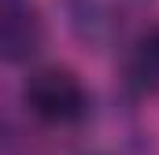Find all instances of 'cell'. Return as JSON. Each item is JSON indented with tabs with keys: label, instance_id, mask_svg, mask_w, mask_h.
Masks as SVG:
<instances>
[{
	"label": "cell",
	"instance_id": "6da1fadb",
	"mask_svg": "<svg viewBox=\"0 0 159 155\" xmlns=\"http://www.w3.org/2000/svg\"><path fill=\"white\" fill-rule=\"evenodd\" d=\"M22 107L44 126H81L93 104L81 78L67 67H37L22 81Z\"/></svg>",
	"mask_w": 159,
	"mask_h": 155
},
{
	"label": "cell",
	"instance_id": "7a4b0ae2",
	"mask_svg": "<svg viewBox=\"0 0 159 155\" xmlns=\"http://www.w3.org/2000/svg\"><path fill=\"white\" fill-rule=\"evenodd\" d=\"M67 22L85 48H111L119 44L152 7V0H63Z\"/></svg>",
	"mask_w": 159,
	"mask_h": 155
},
{
	"label": "cell",
	"instance_id": "3957f363",
	"mask_svg": "<svg viewBox=\"0 0 159 155\" xmlns=\"http://www.w3.org/2000/svg\"><path fill=\"white\" fill-rule=\"evenodd\" d=\"M122 85L133 96L159 92V19L144 22L122 52Z\"/></svg>",
	"mask_w": 159,
	"mask_h": 155
},
{
	"label": "cell",
	"instance_id": "277c9868",
	"mask_svg": "<svg viewBox=\"0 0 159 155\" xmlns=\"http://www.w3.org/2000/svg\"><path fill=\"white\" fill-rule=\"evenodd\" d=\"M44 44V26L26 0H4V59L26 63Z\"/></svg>",
	"mask_w": 159,
	"mask_h": 155
},
{
	"label": "cell",
	"instance_id": "5b68a950",
	"mask_svg": "<svg viewBox=\"0 0 159 155\" xmlns=\"http://www.w3.org/2000/svg\"><path fill=\"white\" fill-rule=\"evenodd\" d=\"M85 126V148L93 155H129L133 152V144H137V126H133V118L122 115V111H111V115L104 118H93V111H89V118L81 122Z\"/></svg>",
	"mask_w": 159,
	"mask_h": 155
}]
</instances>
